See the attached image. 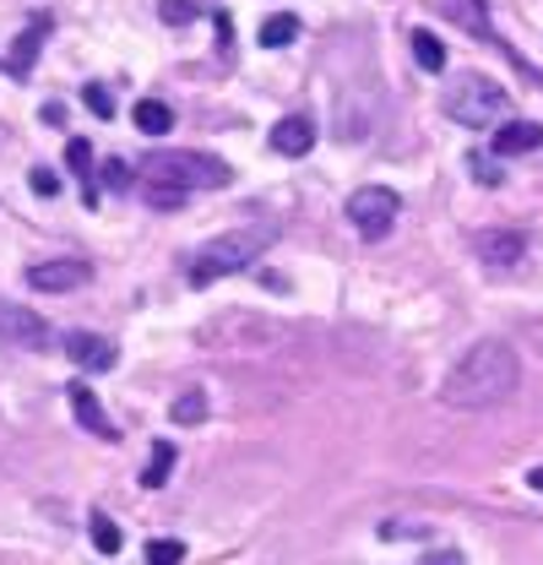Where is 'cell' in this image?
<instances>
[{"label": "cell", "instance_id": "cell-30", "mask_svg": "<svg viewBox=\"0 0 543 565\" xmlns=\"http://www.w3.org/2000/svg\"><path fill=\"white\" fill-rule=\"evenodd\" d=\"M528 484H533V490L543 494V468H533V473H528Z\"/></svg>", "mask_w": 543, "mask_h": 565}, {"label": "cell", "instance_id": "cell-24", "mask_svg": "<svg viewBox=\"0 0 543 565\" xmlns=\"http://www.w3.org/2000/svg\"><path fill=\"white\" fill-rule=\"evenodd\" d=\"M141 196H147V207H158V212L185 207V191H169V185H141Z\"/></svg>", "mask_w": 543, "mask_h": 565}, {"label": "cell", "instance_id": "cell-16", "mask_svg": "<svg viewBox=\"0 0 543 565\" xmlns=\"http://www.w3.org/2000/svg\"><path fill=\"white\" fill-rule=\"evenodd\" d=\"M446 17H451V22H462L468 33L494 39V28H489V0H446ZM494 44H500V39H494Z\"/></svg>", "mask_w": 543, "mask_h": 565}, {"label": "cell", "instance_id": "cell-1", "mask_svg": "<svg viewBox=\"0 0 543 565\" xmlns=\"http://www.w3.org/2000/svg\"><path fill=\"white\" fill-rule=\"evenodd\" d=\"M517 386H522V359H517V349L500 343V338H483V343H473L446 370L440 403L446 408H462V414H483V408H500Z\"/></svg>", "mask_w": 543, "mask_h": 565}, {"label": "cell", "instance_id": "cell-20", "mask_svg": "<svg viewBox=\"0 0 543 565\" xmlns=\"http://www.w3.org/2000/svg\"><path fill=\"white\" fill-rule=\"evenodd\" d=\"M169 419H174V424H185V429H196V424L206 419V392H202V386L180 392V397H174V408H169Z\"/></svg>", "mask_w": 543, "mask_h": 565}, {"label": "cell", "instance_id": "cell-10", "mask_svg": "<svg viewBox=\"0 0 543 565\" xmlns=\"http://www.w3.org/2000/svg\"><path fill=\"white\" fill-rule=\"evenodd\" d=\"M66 403H71V414H76V424H82V429H93L98 440H120V424L104 419V403L93 397V386H87V381H71Z\"/></svg>", "mask_w": 543, "mask_h": 565}, {"label": "cell", "instance_id": "cell-28", "mask_svg": "<svg viewBox=\"0 0 543 565\" xmlns=\"http://www.w3.org/2000/svg\"><path fill=\"white\" fill-rule=\"evenodd\" d=\"M28 185H33V196H61V174L55 169H33Z\"/></svg>", "mask_w": 543, "mask_h": 565}, {"label": "cell", "instance_id": "cell-25", "mask_svg": "<svg viewBox=\"0 0 543 565\" xmlns=\"http://www.w3.org/2000/svg\"><path fill=\"white\" fill-rule=\"evenodd\" d=\"M82 98H87V109H93L98 120H109V115H115V98H109V87H104V82H87V93H82Z\"/></svg>", "mask_w": 543, "mask_h": 565}, {"label": "cell", "instance_id": "cell-18", "mask_svg": "<svg viewBox=\"0 0 543 565\" xmlns=\"http://www.w3.org/2000/svg\"><path fill=\"white\" fill-rule=\"evenodd\" d=\"M413 61H418V71H446V44L429 33V28H413Z\"/></svg>", "mask_w": 543, "mask_h": 565}, {"label": "cell", "instance_id": "cell-4", "mask_svg": "<svg viewBox=\"0 0 543 565\" xmlns=\"http://www.w3.org/2000/svg\"><path fill=\"white\" fill-rule=\"evenodd\" d=\"M440 109L457 120V126H500L505 115H511V93L494 82V76H483V71H468V76H457L451 87H446V98H440Z\"/></svg>", "mask_w": 543, "mask_h": 565}, {"label": "cell", "instance_id": "cell-2", "mask_svg": "<svg viewBox=\"0 0 543 565\" xmlns=\"http://www.w3.org/2000/svg\"><path fill=\"white\" fill-rule=\"evenodd\" d=\"M272 234H277V228H234V234L206 239L202 250L191 256V267H185L191 288H212L217 278H234V273L256 267V262H262V250L272 245Z\"/></svg>", "mask_w": 543, "mask_h": 565}, {"label": "cell", "instance_id": "cell-19", "mask_svg": "<svg viewBox=\"0 0 543 565\" xmlns=\"http://www.w3.org/2000/svg\"><path fill=\"white\" fill-rule=\"evenodd\" d=\"M294 39H299V17L294 11H277V17L262 22V50H288Z\"/></svg>", "mask_w": 543, "mask_h": 565}, {"label": "cell", "instance_id": "cell-29", "mask_svg": "<svg viewBox=\"0 0 543 565\" xmlns=\"http://www.w3.org/2000/svg\"><path fill=\"white\" fill-rule=\"evenodd\" d=\"M468 169H473L478 185H500V180H505V174H500V163H494V158H478V152H473V163H468Z\"/></svg>", "mask_w": 543, "mask_h": 565}, {"label": "cell", "instance_id": "cell-8", "mask_svg": "<svg viewBox=\"0 0 543 565\" xmlns=\"http://www.w3.org/2000/svg\"><path fill=\"white\" fill-rule=\"evenodd\" d=\"M473 256L483 267H517V262L528 256V234H522V228H478Z\"/></svg>", "mask_w": 543, "mask_h": 565}, {"label": "cell", "instance_id": "cell-12", "mask_svg": "<svg viewBox=\"0 0 543 565\" xmlns=\"http://www.w3.org/2000/svg\"><path fill=\"white\" fill-rule=\"evenodd\" d=\"M539 147H543L539 120H500V131H494V158H517V152H539Z\"/></svg>", "mask_w": 543, "mask_h": 565}, {"label": "cell", "instance_id": "cell-26", "mask_svg": "<svg viewBox=\"0 0 543 565\" xmlns=\"http://www.w3.org/2000/svg\"><path fill=\"white\" fill-rule=\"evenodd\" d=\"M98 174H104V191H131V169H126V163H120V158H109V163H104V169H98Z\"/></svg>", "mask_w": 543, "mask_h": 565}, {"label": "cell", "instance_id": "cell-7", "mask_svg": "<svg viewBox=\"0 0 543 565\" xmlns=\"http://www.w3.org/2000/svg\"><path fill=\"white\" fill-rule=\"evenodd\" d=\"M50 321L44 316H33L28 305H17V299H0V343H17V349H50Z\"/></svg>", "mask_w": 543, "mask_h": 565}, {"label": "cell", "instance_id": "cell-23", "mask_svg": "<svg viewBox=\"0 0 543 565\" xmlns=\"http://www.w3.org/2000/svg\"><path fill=\"white\" fill-rule=\"evenodd\" d=\"M185 561V544L180 539H152L147 544V565H180Z\"/></svg>", "mask_w": 543, "mask_h": 565}, {"label": "cell", "instance_id": "cell-3", "mask_svg": "<svg viewBox=\"0 0 543 565\" xmlns=\"http://www.w3.org/2000/svg\"><path fill=\"white\" fill-rule=\"evenodd\" d=\"M234 169L223 158H206V152H152L141 163V185H169V191H217L228 185Z\"/></svg>", "mask_w": 543, "mask_h": 565}, {"label": "cell", "instance_id": "cell-27", "mask_svg": "<svg viewBox=\"0 0 543 565\" xmlns=\"http://www.w3.org/2000/svg\"><path fill=\"white\" fill-rule=\"evenodd\" d=\"M375 533H381L386 544H392V539H429V527H418V522H381Z\"/></svg>", "mask_w": 543, "mask_h": 565}, {"label": "cell", "instance_id": "cell-5", "mask_svg": "<svg viewBox=\"0 0 543 565\" xmlns=\"http://www.w3.org/2000/svg\"><path fill=\"white\" fill-rule=\"evenodd\" d=\"M397 212H403V202H397V191H386V185H359V191L348 196V223H353L359 239H370V245L392 234Z\"/></svg>", "mask_w": 543, "mask_h": 565}, {"label": "cell", "instance_id": "cell-13", "mask_svg": "<svg viewBox=\"0 0 543 565\" xmlns=\"http://www.w3.org/2000/svg\"><path fill=\"white\" fill-rule=\"evenodd\" d=\"M44 39H50V17H33V22L22 28V39H17V50H11L6 71H11V76H28L33 61H39V50H44Z\"/></svg>", "mask_w": 543, "mask_h": 565}, {"label": "cell", "instance_id": "cell-14", "mask_svg": "<svg viewBox=\"0 0 543 565\" xmlns=\"http://www.w3.org/2000/svg\"><path fill=\"white\" fill-rule=\"evenodd\" d=\"M93 163H98V158H93V147H87V141H82V137H71V141H66V169H71V174H76V180H82V196H87V207H98V185H93Z\"/></svg>", "mask_w": 543, "mask_h": 565}, {"label": "cell", "instance_id": "cell-21", "mask_svg": "<svg viewBox=\"0 0 543 565\" xmlns=\"http://www.w3.org/2000/svg\"><path fill=\"white\" fill-rule=\"evenodd\" d=\"M87 527H93V544H98V555H120V527H115L104 511H93V516H87Z\"/></svg>", "mask_w": 543, "mask_h": 565}, {"label": "cell", "instance_id": "cell-11", "mask_svg": "<svg viewBox=\"0 0 543 565\" xmlns=\"http://www.w3.org/2000/svg\"><path fill=\"white\" fill-rule=\"evenodd\" d=\"M267 141L277 158H305V152L316 147V120H310V115H283V120L272 126Z\"/></svg>", "mask_w": 543, "mask_h": 565}, {"label": "cell", "instance_id": "cell-15", "mask_svg": "<svg viewBox=\"0 0 543 565\" xmlns=\"http://www.w3.org/2000/svg\"><path fill=\"white\" fill-rule=\"evenodd\" d=\"M131 120H136V131H147V137H169L174 131V109L163 98H141L131 109Z\"/></svg>", "mask_w": 543, "mask_h": 565}, {"label": "cell", "instance_id": "cell-6", "mask_svg": "<svg viewBox=\"0 0 543 565\" xmlns=\"http://www.w3.org/2000/svg\"><path fill=\"white\" fill-rule=\"evenodd\" d=\"M22 278H28V288H39V294H76V288H87V278H93V262H82V256L33 262Z\"/></svg>", "mask_w": 543, "mask_h": 565}, {"label": "cell", "instance_id": "cell-9", "mask_svg": "<svg viewBox=\"0 0 543 565\" xmlns=\"http://www.w3.org/2000/svg\"><path fill=\"white\" fill-rule=\"evenodd\" d=\"M61 349H66V359L76 370H87V375H104V370H115V359H120V349H115L109 338H98V332H66Z\"/></svg>", "mask_w": 543, "mask_h": 565}, {"label": "cell", "instance_id": "cell-17", "mask_svg": "<svg viewBox=\"0 0 543 565\" xmlns=\"http://www.w3.org/2000/svg\"><path fill=\"white\" fill-rule=\"evenodd\" d=\"M174 462H180V451H174L169 440H158V446H152V462L141 468V490H163L169 473H174Z\"/></svg>", "mask_w": 543, "mask_h": 565}, {"label": "cell", "instance_id": "cell-22", "mask_svg": "<svg viewBox=\"0 0 543 565\" xmlns=\"http://www.w3.org/2000/svg\"><path fill=\"white\" fill-rule=\"evenodd\" d=\"M196 11H202V0H158V17H163L169 28H185V22H196Z\"/></svg>", "mask_w": 543, "mask_h": 565}]
</instances>
